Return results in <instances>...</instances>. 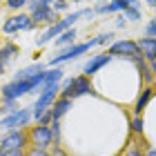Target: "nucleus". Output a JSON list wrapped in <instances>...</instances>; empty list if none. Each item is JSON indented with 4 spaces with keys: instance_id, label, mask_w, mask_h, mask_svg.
I'll use <instances>...</instances> for the list:
<instances>
[{
    "instance_id": "obj_2",
    "label": "nucleus",
    "mask_w": 156,
    "mask_h": 156,
    "mask_svg": "<svg viewBox=\"0 0 156 156\" xmlns=\"http://www.w3.org/2000/svg\"><path fill=\"white\" fill-rule=\"evenodd\" d=\"M87 94H96V91L91 87V78H87L85 74L72 76V78H67V80L60 85V96L69 98V101H76V98L87 96Z\"/></svg>"
},
{
    "instance_id": "obj_22",
    "label": "nucleus",
    "mask_w": 156,
    "mask_h": 156,
    "mask_svg": "<svg viewBox=\"0 0 156 156\" xmlns=\"http://www.w3.org/2000/svg\"><path fill=\"white\" fill-rule=\"evenodd\" d=\"M7 9H11V11H20L23 7H27L29 5V0H7Z\"/></svg>"
},
{
    "instance_id": "obj_13",
    "label": "nucleus",
    "mask_w": 156,
    "mask_h": 156,
    "mask_svg": "<svg viewBox=\"0 0 156 156\" xmlns=\"http://www.w3.org/2000/svg\"><path fill=\"white\" fill-rule=\"evenodd\" d=\"M42 72H45V65H42V62H34V65H27L23 69H18V72L13 74V80H29V78L38 76Z\"/></svg>"
},
{
    "instance_id": "obj_25",
    "label": "nucleus",
    "mask_w": 156,
    "mask_h": 156,
    "mask_svg": "<svg viewBox=\"0 0 156 156\" xmlns=\"http://www.w3.org/2000/svg\"><path fill=\"white\" fill-rule=\"evenodd\" d=\"M49 152H51V156H69L67 150H62V145H54Z\"/></svg>"
},
{
    "instance_id": "obj_17",
    "label": "nucleus",
    "mask_w": 156,
    "mask_h": 156,
    "mask_svg": "<svg viewBox=\"0 0 156 156\" xmlns=\"http://www.w3.org/2000/svg\"><path fill=\"white\" fill-rule=\"evenodd\" d=\"M54 42H56V47H58V49H65V47H69V45H74V42H76V29L72 27V29L62 31Z\"/></svg>"
},
{
    "instance_id": "obj_18",
    "label": "nucleus",
    "mask_w": 156,
    "mask_h": 156,
    "mask_svg": "<svg viewBox=\"0 0 156 156\" xmlns=\"http://www.w3.org/2000/svg\"><path fill=\"white\" fill-rule=\"evenodd\" d=\"M51 5H54V0H29L27 9H29V13H34V11H40V9H49Z\"/></svg>"
},
{
    "instance_id": "obj_34",
    "label": "nucleus",
    "mask_w": 156,
    "mask_h": 156,
    "mask_svg": "<svg viewBox=\"0 0 156 156\" xmlns=\"http://www.w3.org/2000/svg\"><path fill=\"white\" fill-rule=\"evenodd\" d=\"M69 2H83V0H69Z\"/></svg>"
},
{
    "instance_id": "obj_15",
    "label": "nucleus",
    "mask_w": 156,
    "mask_h": 156,
    "mask_svg": "<svg viewBox=\"0 0 156 156\" xmlns=\"http://www.w3.org/2000/svg\"><path fill=\"white\" fill-rule=\"evenodd\" d=\"M20 54V47L16 45V42H11V40H5L2 45H0V60L5 62H11L13 58H16V56Z\"/></svg>"
},
{
    "instance_id": "obj_27",
    "label": "nucleus",
    "mask_w": 156,
    "mask_h": 156,
    "mask_svg": "<svg viewBox=\"0 0 156 156\" xmlns=\"http://www.w3.org/2000/svg\"><path fill=\"white\" fill-rule=\"evenodd\" d=\"M127 25V18L123 16V13H116V27L120 29V27H125Z\"/></svg>"
},
{
    "instance_id": "obj_31",
    "label": "nucleus",
    "mask_w": 156,
    "mask_h": 156,
    "mask_svg": "<svg viewBox=\"0 0 156 156\" xmlns=\"http://www.w3.org/2000/svg\"><path fill=\"white\" fill-rule=\"evenodd\" d=\"M143 2H147L150 7H156V0H143Z\"/></svg>"
},
{
    "instance_id": "obj_3",
    "label": "nucleus",
    "mask_w": 156,
    "mask_h": 156,
    "mask_svg": "<svg viewBox=\"0 0 156 156\" xmlns=\"http://www.w3.org/2000/svg\"><path fill=\"white\" fill-rule=\"evenodd\" d=\"M91 47H96V40H94V38L87 40V42H74V45H69V47H65V49H58V54H54L51 58H49L47 65H49V67H62L65 62H72V60L78 58V56L87 54Z\"/></svg>"
},
{
    "instance_id": "obj_23",
    "label": "nucleus",
    "mask_w": 156,
    "mask_h": 156,
    "mask_svg": "<svg viewBox=\"0 0 156 156\" xmlns=\"http://www.w3.org/2000/svg\"><path fill=\"white\" fill-rule=\"evenodd\" d=\"M25 152H27V156H51L49 150H40V147H34V145H29Z\"/></svg>"
},
{
    "instance_id": "obj_24",
    "label": "nucleus",
    "mask_w": 156,
    "mask_h": 156,
    "mask_svg": "<svg viewBox=\"0 0 156 156\" xmlns=\"http://www.w3.org/2000/svg\"><path fill=\"white\" fill-rule=\"evenodd\" d=\"M69 0H54V5H51V9L56 11V13H60V11H67L69 9Z\"/></svg>"
},
{
    "instance_id": "obj_14",
    "label": "nucleus",
    "mask_w": 156,
    "mask_h": 156,
    "mask_svg": "<svg viewBox=\"0 0 156 156\" xmlns=\"http://www.w3.org/2000/svg\"><path fill=\"white\" fill-rule=\"evenodd\" d=\"M138 47H140V54L145 56L147 62H154V60H156V38L143 36V38L138 40Z\"/></svg>"
},
{
    "instance_id": "obj_19",
    "label": "nucleus",
    "mask_w": 156,
    "mask_h": 156,
    "mask_svg": "<svg viewBox=\"0 0 156 156\" xmlns=\"http://www.w3.org/2000/svg\"><path fill=\"white\" fill-rule=\"evenodd\" d=\"M94 40H96V47H109L112 42H114V31H103V34H98Z\"/></svg>"
},
{
    "instance_id": "obj_6",
    "label": "nucleus",
    "mask_w": 156,
    "mask_h": 156,
    "mask_svg": "<svg viewBox=\"0 0 156 156\" xmlns=\"http://www.w3.org/2000/svg\"><path fill=\"white\" fill-rule=\"evenodd\" d=\"M36 27H38V25L34 23L31 13H23V11H18V13H13V16H9V18L5 20V25H2V34L11 36V34H18V31H34Z\"/></svg>"
},
{
    "instance_id": "obj_30",
    "label": "nucleus",
    "mask_w": 156,
    "mask_h": 156,
    "mask_svg": "<svg viewBox=\"0 0 156 156\" xmlns=\"http://www.w3.org/2000/svg\"><path fill=\"white\" fill-rule=\"evenodd\" d=\"M5 69H7V65H5V62H2V60H0V76H2V74H5Z\"/></svg>"
},
{
    "instance_id": "obj_32",
    "label": "nucleus",
    "mask_w": 156,
    "mask_h": 156,
    "mask_svg": "<svg viewBox=\"0 0 156 156\" xmlns=\"http://www.w3.org/2000/svg\"><path fill=\"white\" fill-rule=\"evenodd\" d=\"M5 154H7V152L2 150V145H0V156H5Z\"/></svg>"
},
{
    "instance_id": "obj_35",
    "label": "nucleus",
    "mask_w": 156,
    "mask_h": 156,
    "mask_svg": "<svg viewBox=\"0 0 156 156\" xmlns=\"http://www.w3.org/2000/svg\"><path fill=\"white\" fill-rule=\"evenodd\" d=\"M152 20H154V23H156V16H154V18H152Z\"/></svg>"
},
{
    "instance_id": "obj_8",
    "label": "nucleus",
    "mask_w": 156,
    "mask_h": 156,
    "mask_svg": "<svg viewBox=\"0 0 156 156\" xmlns=\"http://www.w3.org/2000/svg\"><path fill=\"white\" fill-rule=\"evenodd\" d=\"M29 140H31L34 147H40V150H51V147H54L51 127L36 123L34 127H29Z\"/></svg>"
},
{
    "instance_id": "obj_10",
    "label": "nucleus",
    "mask_w": 156,
    "mask_h": 156,
    "mask_svg": "<svg viewBox=\"0 0 156 156\" xmlns=\"http://www.w3.org/2000/svg\"><path fill=\"white\" fill-rule=\"evenodd\" d=\"M114 60V56H109L107 51H103V54H96V56H91V58L83 65V74L87 76V78H91L94 74H98L103 67H107L109 62Z\"/></svg>"
},
{
    "instance_id": "obj_7",
    "label": "nucleus",
    "mask_w": 156,
    "mask_h": 156,
    "mask_svg": "<svg viewBox=\"0 0 156 156\" xmlns=\"http://www.w3.org/2000/svg\"><path fill=\"white\" fill-rule=\"evenodd\" d=\"M5 152H13V150H27L31 145L29 140V129H13V132H5V136L0 138Z\"/></svg>"
},
{
    "instance_id": "obj_1",
    "label": "nucleus",
    "mask_w": 156,
    "mask_h": 156,
    "mask_svg": "<svg viewBox=\"0 0 156 156\" xmlns=\"http://www.w3.org/2000/svg\"><path fill=\"white\" fill-rule=\"evenodd\" d=\"M91 16H96L91 7H87V9H76V11H72V13H67V16H62L56 25L47 27V29L40 34V38H36V47H45L47 42H54L62 31L72 29V27L76 25V20H80V18H91Z\"/></svg>"
},
{
    "instance_id": "obj_36",
    "label": "nucleus",
    "mask_w": 156,
    "mask_h": 156,
    "mask_svg": "<svg viewBox=\"0 0 156 156\" xmlns=\"http://www.w3.org/2000/svg\"><path fill=\"white\" fill-rule=\"evenodd\" d=\"M154 9H156V7H154Z\"/></svg>"
},
{
    "instance_id": "obj_21",
    "label": "nucleus",
    "mask_w": 156,
    "mask_h": 156,
    "mask_svg": "<svg viewBox=\"0 0 156 156\" xmlns=\"http://www.w3.org/2000/svg\"><path fill=\"white\" fill-rule=\"evenodd\" d=\"M123 16L129 20V23H138L140 18H143V11L140 9H136V7H127V9L123 11Z\"/></svg>"
},
{
    "instance_id": "obj_9",
    "label": "nucleus",
    "mask_w": 156,
    "mask_h": 156,
    "mask_svg": "<svg viewBox=\"0 0 156 156\" xmlns=\"http://www.w3.org/2000/svg\"><path fill=\"white\" fill-rule=\"evenodd\" d=\"M107 54L114 56V58H132V56H138L140 54V47L136 40H129V38H123V40H114L112 45L107 47Z\"/></svg>"
},
{
    "instance_id": "obj_26",
    "label": "nucleus",
    "mask_w": 156,
    "mask_h": 156,
    "mask_svg": "<svg viewBox=\"0 0 156 156\" xmlns=\"http://www.w3.org/2000/svg\"><path fill=\"white\" fill-rule=\"evenodd\" d=\"M123 156H145V154H143V152H140V150H138V147H129V150H127V152H125Z\"/></svg>"
},
{
    "instance_id": "obj_11",
    "label": "nucleus",
    "mask_w": 156,
    "mask_h": 156,
    "mask_svg": "<svg viewBox=\"0 0 156 156\" xmlns=\"http://www.w3.org/2000/svg\"><path fill=\"white\" fill-rule=\"evenodd\" d=\"M154 94H156V91H154L152 85H145L143 91H140L138 98H136V103H134V116H143V112H145L147 105H150V101H152Z\"/></svg>"
},
{
    "instance_id": "obj_12",
    "label": "nucleus",
    "mask_w": 156,
    "mask_h": 156,
    "mask_svg": "<svg viewBox=\"0 0 156 156\" xmlns=\"http://www.w3.org/2000/svg\"><path fill=\"white\" fill-rule=\"evenodd\" d=\"M31 18H34V23L36 25H47V27H51V25H56L58 23V13H56L51 7L49 9H40V11H34L31 13Z\"/></svg>"
},
{
    "instance_id": "obj_33",
    "label": "nucleus",
    "mask_w": 156,
    "mask_h": 156,
    "mask_svg": "<svg viewBox=\"0 0 156 156\" xmlns=\"http://www.w3.org/2000/svg\"><path fill=\"white\" fill-rule=\"evenodd\" d=\"M0 114H2V96H0Z\"/></svg>"
},
{
    "instance_id": "obj_29",
    "label": "nucleus",
    "mask_w": 156,
    "mask_h": 156,
    "mask_svg": "<svg viewBox=\"0 0 156 156\" xmlns=\"http://www.w3.org/2000/svg\"><path fill=\"white\" fill-rule=\"evenodd\" d=\"M145 156H156V147H150V150L145 152Z\"/></svg>"
},
{
    "instance_id": "obj_20",
    "label": "nucleus",
    "mask_w": 156,
    "mask_h": 156,
    "mask_svg": "<svg viewBox=\"0 0 156 156\" xmlns=\"http://www.w3.org/2000/svg\"><path fill=\"white\" fill-rule=\"evenodd\" d=\"M129 129H132V134H143L145 132V120H143V116H132V120H129Z\"/></svg>"
},
{
    "instance_id": "obj_5",
    "label": "nucleus",
    "mask_w": 156,
    "mask_h": 156,
    "mask_svg": "<svg viewBox=\"0 0 156 156\" xmlns=\"http://www.w3.org/2000/svg\"><path fill=\"white\" fill-rule=\"evenodd\" d=\"M31 120H34V109H31V107H20V109H16V112H11V114L2 116L0 127H2V132L27 129Z\"/></svg>"
},
{
    "instance_id": "obj_16",
    "label": "nucleus",
    "mask_w": 156,
    "mask_h": 156,
    "mask_svg": "<svg viewBox=\"0 0 156 156\" xmlns=\"http://www.w3.org/2000/svg\"><path fill=\"white\" fill-rule=\"evenodd\" d=\"M72 103L74 101H69V98H62V96H58V101H56L54 105H51V114H54V123L58 120L60 123V118L67 114L69 109H72Z\"/></svg>"
},
{
    "instance_id": "obj_28",
    "label": "nucleus",
    "mask_w": 156,
    "mask_h": 156,
    "mask_svg": "<svg viewBox=\"0 0 156 156\" xmlns=\"http://www.w3.org/2000/svg\"><path fill=\"white\" fill-rule=\"evenodd\" d=\"M5 156H27V152L25 150H13V152H7Z\"/></svg>"
},
{
    "instance_id": "obj_4",
    "label": "nucleus",
    "mask_w": 156,
    "mask_h": 156,
    "mask_svg": "<svg viewBox=\"0 0 156 156\" xmlns=\"http://www.w3.org/2000/svg\"><path fill=\"white\" fill-rule=\"evenodd\" d=\"M58 96H60V83L42 85V87H40L36 103L31 105V109H34V120H36V123H38V118L45 114L47 109H51V105L58 101Z\"/></svg>"
}]
</instances>
